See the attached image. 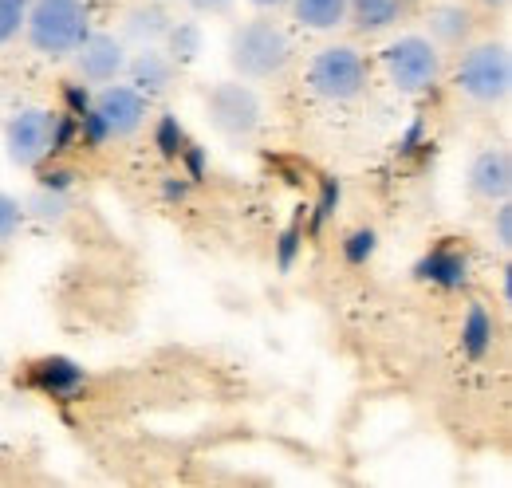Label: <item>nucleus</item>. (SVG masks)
I'll return each mask as SVG.
<instances>
[{"label": "nucleus", "instance_id": "nucleus-1", "mask_svg": "<svg viewBox=\"0 0 512 488\" xmlns=\"http://www.w3.org/2000/svg\"><path fill=\"white\" fill-rule=\"evenodd\" d=\"M95 32L91 0H28L24 40L44 60H71L75 48Z\"/></svg>", "mask_w": 512, "mask_h": 488}, {"label": "nucleus", "instance_id": "nucleus-2", "mask_svg": "<svg viewBox=\"0 0 512 488\" xmlns=\"http://www.w3.org/2000/svg\"><path fill=\"white\" fill-rule=\"evenodd\" d=\"M292 52H296L292 36L268 12L229 32V63H233L237 79H249V83H264V79L280 75L292 63Z\"/></svg>", "mask_w": 512, "mask_h": 488}, {"label": "nucleus", "instance_id": "nucleus-3", "mask_svg": "<svg viewBox=\"0 0 512 488\" xmlns=\"http://www.w3.org/2000/svg\"><path fill=\"white\" fill-rule=\"evenodd\" d=\"M453 87L477 107H501L512 91V56L505 40H481L465 44L457 67H453Z\"/></svg>", "mask_w": 512, "mask_h": 488}, {"label": "nucleus", "instance_id": "nucleus-4", "mask_svg": "<svg viewBox=\"0 0 512 488\" xmlns=\"http://www.w3.org/2000/svg\"><path fill=\"white\" fill-rule=\"evenodd\" d=\"M383 75L398 95H430L442 75H446V56L426 32H406L383 48Z\"/></svg>", "mask_w": 512, "mask_h": 488}, {"label": "nucleus", "instance_id": "nucleus-5", "mask_svg": "<svg viewBox=\"0 0 512 488\" xmlns=\"http://www.w3.org/2000/svg\"><path fill=\"white\" fill-rule=\"evenodd\" d=\"M371 83V63L351 44H327L308 63V91L323 103H355Z\"/></svg>", "mask_w": 512, "mask_h": 488}, {"label": "nucleus", "instance_id": "nucleus-6", "mask_svg": "<svg viewBox=\"0 0 512 488\" xmlns=\"http://www.w3.org/2000/svg\"><path fill=\"white\" fill-rule=\"evenodd\" d=\"M205 119L221 138L245 142L264 126V103L249 79H221L205 91Z\"/></svg>", "mask_w": 512, "mask_h": 488}, {"label": "nucleus", "instance_id": "nucleus-7", "mask_svg": "<svg viewBox=\"0 0 512 488\" xmlns=\"http://www.w3.org/2000/svg\"><path fill=\"white\" fill-rule=\"evenodd\" d=\"M52 126H56V111H48V107L16 111L4 126L8 162L16 170H36V166L52 162Z\"/></svg>", "mask_w": 512, "mask_h": 488}, {"label": "nucleus", "instance_id": "nucleus-8", "mask_svg": "<svg viewBox=\"0 0 512 488\" xmlns=\"http://www.w3.org/2000/svg\"><path fill=\"white\" fill-rule=\"evenodd\" d=\"M91 115L107 130V138H134L150 119V95H142L127 79L103 83L91 95Z\"/></svg>", "mask_w": 512, "mask_h": 488}, {"label": "nucleus", "instance_id": "nucleus-9", "mask_svg": "<svg viewBox=\"0 0 512 488\" xmlns=\"http://www.w3.org/2000/svg\"><path fill=\"white\" fill-rule=\"evenodd\" d=\"M75 75L87 83V87H103V83H115L123 79L127 71V40L123 36H111V32H91L79 48H75Z\"/></svg>", "mask_w": 512, "mask_h": 488}, {"label": "nucleus", "instance_id": "nucleus-10", "mask_svg": "<svg viewBox=\"0 0 512 488\" xmlns=\"http://www.w3.org/2000/svg\"><path fill=\"white\" fill-rule=\"evenodd\" d=\"M24 386L52 402H79L87 390V370L67 355H40L24 366Z\"/></svg>", "mask_w": 512, "mask_h": 488}, {"label": "nucleus", "instance_id": "nucleus-11", "mask_svg": "<svg viewBox=\"0 0 512 488\" xmlns=\"http://www.w3.org/2000/svg\"><path fill=\"white\" fill-rule=\"evenodd\" d=\"M414 276H418L422 284L442 288V292H461V288H469V280H473V260H469V252L453 241V237H442V241H434L418 256Z\"/></svg>", "mask_w": 512, "mask_h": 488}, {"label": "nucleus", "instance_id": "nucleus-12", "mask_svg": "<svg viewBox=\"0 0 512 488\" xmlns=\"http://www.w3.org/2000/svg\"><path fill=\"white\" fill-rule=\"evenodd\" d=\"M469 193L485 205H497L512 193V154L505 146H489L469 162Z\"/></svg>", "mask_w": 512, "mask_h": 488}, {"label": "nucleus", "instance_id": "nucleus-13", "mask_svg": "<svg viewBox=\"0 0 512 488\" xmlns=\"http://www.w3.org/2000/svg\"><path fill=\"white\" fill-rule=\"evenodd\" d=\"M178 63L166 56V48L162 44H138L134 52H130L127 60V83H134L142 95H162V91H170V83L178 79Z\"/></svg>", "mask_w": 512, "mask_h": 488}, {"label": "nucleus", "instance_id": "nucleus-14", "mask_svg": "<svg viewBox=\"0 0 512 488\" xmlns=\"http://www.w3.org/2000/svg\"><path fill=\"white\" fill-rule=\"evenodd\" d=\"M473 28H477V20H473V8H465L461 0H442V4H434L430 12H426V36L442 48V52H457V48H465L469 40H473Z\"/></svg>", "mask_w": 512, "mask_h": 488}, {"label": "nucleus", "instance_id": "nucleus-15", "mask_svg": "<svg viewBox=\"0 0 512 488\" xmlns=\"http://www.w3.org/2000/svg\"><path fill=\"white\" fill-rule=\"evenodd\" d=\"M418 0H347V20L359 32H386L398 20H406V12Z\"/></svg>", "mask_w": 512, "mask_h": 488}, {"label": "nucleus", "instance_id": "nucleus-16", "mask_svg": "<svg viewBox=\"0 0 512 488\" xmlns=\"http://www.w3.org/2000/svg\"><path fill=\"white\" fill-rule=\"evenodd\" d=\"M497 343V319L485 304H469L465 307V319H461V351L477 363L493 351Z\"/></svg>", "mask_w": 512, "mask_h": 488}, {"label": "nucleus", "instance_id": "nucleus-17", "mask_svg": "<svg viewBox=\"0 0 512 488\" xmlns=\"http://www.w3.org/2000/svg\"><path fill=\"white\" fill-rule=\"evenodd\" d=\"M170 24H174V16L162 4H138V8H130L127 20H123V40H130L134 48L138 44H162Z\"/></svg>", "mask_w": 512, "mask_h": 488}, {"label": "nucleus", "instance_id": "nucleus-18", "mask_svg": "<svg viewBox=\"0 0 512 488\" xmlns=\"http://www.w3.org/2000/svg\"><path fill=\"white\" fill-rule=\"evenodd\" d=\"M292 20L308 32H335L347 24V0H288Z\"/></svg>", "mask_w": 512, "mask_h": 488}, {"label": "nucleus", "instance_id": "nucleus-19", "mask_svg": "<svg viewBox=\"0 0 512 488\" xmlns=\"http://www.w3.org/2000/svg\"><path fill=\"white\" fill-rule=\"evenodd\" d=\"M162 48H166V56L178 67H190L201 56V48H205V32H201L197 20H174L170 32L162 36Z\"/></svg>", "mask_w": 512, "mask_h": 488}, {"label": "nucleus", "instance_id": "nucleus-20", "mask_svg": "<svg viewBox=\"0 0 512 488\" xmlns=\"http://www.w3.org/2000/svg\"><path fill=\"white\" fill-rule=\"evenodd\" d=\"M154 146H158V154L166 158V162H178L182 158V150L190 146V134H186V126H182V119L178 115H158V122H154Z\"/></svg>", "mask_w": 512, "mask_h": 488}, {"label": "nucleus", "instance_id": "nucleus-21", "mask_svg": "<svg viewBox=\"0 0 512 488\" xmlns=\"http://www.w3.org/2000/svg\"><path fill=\"white\" fill-rule=\"evenodd\" d=\"M67 209H71V193H56V189H40V185H36L32 201H24V213H28V217H36V221H48V225L64 221Z\"/></svg>", "mask_w": 512, "mask_h": 488}, {"label": "nucleus", "instance_id": "nucleus-22", "mask_svg": "<svg viewBox=\"0 0 512 488\" xmlns=\"http://www.w3.org/2000/svg\"><path fill=\"white\" fill-rule=\"evenodd\" d=\"M339 197H343V185H339V178H320V193H316L312 213H308V233H312V237H320L323 225L335 217Z\"/></svg>", "mask_w": 512, "mask_h": 488}, {"label": "nucleus", "instance_id": "nucleus-23", "mask_svg": "<svg viewBox=\"0 0 512 488\" xmlns=\"http://www.w3.org/2000/svg\"><path fill=\"white\" fill-rule=\"evenodd\" d=\"M375 248H379V233L367 229V225H359V229H351V233L343 237V260H347L351 268H363V264L375 256Z\"/></svg>", "mask_w": 512, "mask_h": 488}, {"label": "nucleus", "instance_id": "nucleus-24", "mask_svg": "<svg viewBox=\"0 0 512 488\" xmlns=\"http://www.w3.org/2000/svg\"><path fill=\"white\" fill-rule=\"evenodd\" d=\"M24 221H28V213H24V201L0 189V248H4V244H12L16 237H20Z\"/></svg>", "mask_w": 512, "mask_h": 488}, {"label": "nucleus", "instance_id": "nucleus-25", "mask_svg": "<svg viewBox=\"0 0 512 488\" xmlns=\"http://www.w3.org/2000/svg\"><path fill=\"white\" fill-rule=\"evenodd\" d=\"M24 16H28V0H0V48L24 36Z\"/></svg>", "mask_w": 512, "mask_h": 488}, {"label": "nucleus", "instance_id": "nucleus-26", "mask_svg": "<svg viewBox=\"0 0 512 488\" xmlns=\"http://www.w3.org/2000/svg\"><path fill=\"white\" fill-rule=\"evenodd\" d=\"M300 248H304V221H292V225L280 233V241H276V268H280V272H292Z\"/></svg>", "mask_w": 512, "mask_h": 488}, {"label": "nucleus", "instance_id": "nucleus-27", "mask_svg": "<svg viewBox=\"0 0 512 488\" xmlns=\"http://www.w3.org/2000/svg\"><path fill=\"white\" fill-rule=\"evenodd\" d=\"M178 170H182L193 185L205 182V174H209V154H205V146H197V142L190 138V146H186L182 158H178Z\"/></svg>", "mask_w": 512, "mask_h": 488}, {"label": "nucleus", "instance_id": "nucleus-28", "mask_svg": "<svg viewBox=\"0 0 512 488\" xmlns=\"http://www.w3.org/2000/svg\"><path fill=\"white\" fill-rule=\"evenodd\" d=\"M36 185L40 189H56V193H71V185H75V174L67 170V166H56V158H52V166L44 162V166H36Z\"/></svg>", "mask_w": 512, "mask_h": 488}, {"label": "nucleus", "instance_id": "nucleus-29", "mask_svg": "<svg viewBox=\"0 0 512 488\" xmlns=\"http://www.w3.org/2000/svg\"><path fill=\"white\" fill-rule=\"evenodd\" d=\"M493 241L501 252H509L512 248V201H497V209H493Z\"/></svg>", "mask_w": 512, "mask_h": 488}, {"label": "nucleus", "instance_id": "nucleus-30", "mask_svg": "<svg viewBox=\"0 0 512 488\" xmlns=\"http://www.w3.org/2000/svg\"><path fill=\"white\" fill-rule=\"evenodd\" d=\"M91 87L79 79V83H64V103H67V115L71 119H79V115H87L91 111Z\"/></svg>", "mask_w": 512, "mask_h": 488}, {"label": "nucleus", "instance_id": "nucleus-31", "mask_svg": "<svg viewBox=\"0 0 512 488\" xmlns=\"http://www.w3.org/2000/svg\"><path fill=\"white\" fill-rule=\"evenodd\" d=\"M190 178H186V174H170V178H162V197H166V201H178V205H182V201H186V197H190Z\"/></svg>", "mask_w": 512, "mask_h": 488}, {"label": "nucleus", "instance_id": "nucleus-32", "mask_svg": "<svg viewBox=\"0 0 512 488\" xmlns=\"http://www.w3.org/2000/svg\"><path fill=\"white\" fill-rule=\"evenodd\" d=\"M190 12H197V16H225L237 0H182Z\"/></svg>", "mask_w": 512, "mask_h": 488}, {"label": "nucleus", "instance_id": "nucleus-33", "mask_svg": "<svg viewBox=\"0 0 512 488\" xmlns=\"http://www.w3.org/2000/svg\"><path fill=\"white\" fill-rule=\"evenodd\" d=\"M501 300L512 304V264H505V276H501Z\"/></svg>", "mask_w": 512, "mask_h": 488}, {"label": "nucleus", "instance_id": "nucleus-34", "mask_svg": "<svg viewBox=\"0 0 512 488\" xmlns=\"http://www.w3.org/2000/svg\"><path fill=\"white\" fill-rule=\"evenodd\" d=\"M256 12H276V8H284L288 0H249Z\"/></svg>", "mask_w": 512, "mask_h": 488}, {"label": "nucleus", "instance_id": "nucleus-35", "mask_svg": "<svg viewBox=\"0 0 512 488\" xmlns=\"http://www.w3.org/2000/svg\"><path fill=\"white\" fill-rule=\"evenodd\" d=\"M481 4H485L489 12H505V8H509V0H481Z\"/></svg>", "mask_w": 512, "mask_h": 488}, {"label": "nucleus", "instance_id": "nucleus-36", "mask_svg": "<svg viewBox=\"0 0 512 488\" xmlns=\"http://www.w3.org/2000/svg\"><path fill=\"white\" fill-rule=\"evenodd\" d=\"M0 374H4V355H0Z\"/></svg>", "mask_w": 512, "mask_h": 488}]
</instances>
